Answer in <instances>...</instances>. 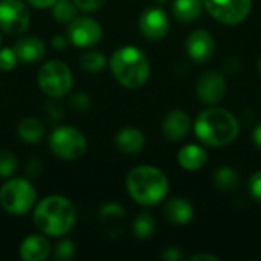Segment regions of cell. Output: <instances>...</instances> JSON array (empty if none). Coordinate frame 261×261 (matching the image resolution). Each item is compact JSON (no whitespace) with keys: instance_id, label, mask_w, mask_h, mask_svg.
Instances as JSON below:
<instances>
[{"instance_id":"1","label":"cell","mask_w":261,"mask_h":261,"mask_svg":"<svg viewBox=\"0 0 261 261\" xmlns=\"http://www.w3.org/2000/svg\"><path fill=\"white\" fill-rule=\"evenodd\" d=\"M32 222L41 234L63 237L75 226L76 211L67 197L54 194L44 197L34 206Z\"/></svg>"},{"instance_id":"2","label":"cell","mask_w":261,"mask_h":261,"mask_svg":"<svg viewBox=\"0 0 261 261\" xmlns=\"http://www.w3.org/2000/svg\"><path fill=\"white\" fill-rule=\"evenodd\" d=\"M125 187L130 197L142 205L153 206L158 205L168 193V179L164 171L156 167L141 165L133 168L125 179Z\"/></svg>"},{"instance_id":"3","label":"cell","mask_w":261,"mask_h":261,"mask_svg":"<svg viewBox=\"0 0 261 261\" xmlns=\"http://www.w3.org/2000/svg\"><path fill=\"white\" fill-rule=\"evenodd\" d=\"M110 70L115 80L125 89L142 87L150 76V61L136 46H124L113 52Z\"/></svg>"},{"instance_id":"4","label":"cell","mask_w":261,"mask_h":261,"mask_svg":"<svg viewBox=\"0 0 261 261\" xmlns=\"http://www.w3.org/2000/svg\"><path fill=\"white\" fill-rule=\"evenodd\" d=\"M197 138L210 147H223L239 136V122L236 116L225 109L203 110L194 125Z\"/></svg>"},{"instance_id":"5","label":"cell","mask_w":261,"mask_h":261,"mask_svg":"<svg viewBox=\"0 0 261 261\" xmlns=\"http://www.w3.org/2000/svg\"><path fill=\"white\" fill-rule=\"evenodd\" d=\"M37 202V191L28 179L14 177L0 188V206L11 216L29 213Z\"/></svg>"},{"instance_id":"6","label":"cell","mask_w":261,"mask_h":261,"mask_svg":"<svg viewBox=\"0 0 261 261\" xmlns=\"http://www.w3.org/2000/svg\"><path fill=\"white\" fill-rule=\"evenodd\" d=\"M37 83L44 95L52 99L66 96L73 86V75L69 66L58 60H50L40 66Z\"/></svg>"},{"instance_id":"7","label":"cell","mask_w":261,"mask_h":261,"mask_svg":"<svg viewBox=\"0 0 261 261\" xmlns=\"http://www.w3.org/2000/svg\"><path fill=\"white\" fill-rule=\"evenodd\" d=\"M50 151L64 161L80 159L87 151V139L76 127L60 125L49 136Z\"/></svg>"},{"instance_id":"8","label":"cell","mask_w":261,"mask_h":261,"mask_svg":"<svg viewBox=\"0 0 261 261\" xmlns=\"http://www.w3.org/2000/svg\"><path fill=\"white\" fill-rule=\"evenodd\" d=\"M29 23L31 14L23 0H0V29L5 34H23Z\"/></svg>"},{"instance_id":"9","label":"cell","mask_w":261,"mask_h":261,"mask_svg":"<svg viewBox=\"0 0 261 261\" xmlns=\"http://www.w3.org/2000/svg\"><path fill=\"white\" fill-rule=\"evenodd\" d=\"M203 6L217 21L239 24L251 12V0H202Z\"/></svg>"},{"instance_id":"10","label":"cell","mask_w":261,"mask_h":261,"mask_svg":"<svg viewBox=\"0 0 261 261\" xmlns=\"http://www.w3.org/2000/svg\"><path fill=\"white\" fill-rule=\"evenodd\" d=\"M102 38V26L98 20L76 15L67 24V40L76 47H90Z\"/></svg>"},{"instance_id":"11","label":"cell","mask_w":261,"mask_h":261,"mask_svg":"<svg viewBox=\"0 0 261 261\" xmlns=\"http://www.w3.org/2000/svg\"><path fill=\"white\" fill-rule=\"evenodd\" d=\"M196 92L202 102L208 106L219 104L226 95V80L220 72L208 70L199 78Z\"/></svg>"},{"instance_id":"12","label":"cell","mask_w":261,"mask_h":261,"mask_svg":"<svg viewBox=\"0 0 261 261\" xmlns=\"http://www.w3.org/2000/svg\"><path fill=\"white\" fill-rule=\"evenodd\" d=\"M141 34L148 40H161L168 34L170 18L161 8H147L138 20Z\"/></svg>"},{"instance_id":"13","label":"cell","mask_w":261,"mask_h":261,"mask_svg":"<svg viewBox=\"0 0 261 261\" xmlns=\"http://www.w3.org/2000/svg\"><path fill=\"white\" fill-rule=\"evenodd\" d=\"M187 52L196 63H206L213 58L216 50V40L214 37L205 31L197 29L193 31L187 38Z\"/></svg>"},{"instance_id":"14","label":"cell","mask_w":261,"mask_h":261,"mask_svg":"<svg viewBox=\"0 0 261 261\" xmlns=\"http://www.w3.org/2000/svg\"><path fill=\"white\" fill-rule=\"evenodd\" d=\"M191 119L184 110H171L162 121V132L170 141H182L190 133Z\"/></svg>"},{"instance_id":"15","label":"cell","mask_w":261,"mask_h":261,"mask_svg":"<svg viewBox=\"0 0 261 261\" xmlns=\"http://www.w3.org/2000/svg\"><path fill=\"white\" fill-rule=\"evenodd\" d=\"M18 254L23 261H44L50 254V243L44 234H32L21 242Z\"/></svg>"},{"instance_id":"16","label":"cell","mask_w":261,"mask_h":261,"mask_svg":"<svg viewBox=\"0 0 261 261\" xmlns=\"http://www.w3.org/2000/svg\"><path fill=\"white\" fill-rule=\"evenodd\" d=\"M115 144L124 154H136L145 147V135L135 127H124L115 136Z\"/></svg>"},{"instance_id":"17","label":"cell","mask_w":261,"mask_h":261,"mask_svg":"<svg viewBox=\"0 0 261 261\" xmlns=\"http://www.w3.org/2000/svg\"><path fill=\"white\" fill-rule=\"evenodd\" d=\"M18 61L21 63H35L41 60L46 54V44L38 37H24L14 44Z\"/></svg>"},{"instance_id":"18","label":"cell","mask_w":261,"mask_h":261,"mask_svg":"<svg viewBox=\"0 0 261 261\" xmlns=\"http://www.w3.org/2000/svg\"><path fill=\"white\" fill-rule=\"evenodd\" d=\"M194 214L193 205L182 197L171 199L164 206V216L165 219L173 225H187Z\"/></svg>"},{"instance_id":"19","label":"cell","mask_w":261,"mask_h":261,"mask_svg":"<svg viewBox=\"0 0 261 261\" xmlns=\"http://www.w3.org/2000/svg\"><path fill=\"white\" fill-rule=\"evenodd\" d=\"M206 159H208L206 151L196 144L185 145L184 148H180V151L177 154L179 165L188 171H196V170L202 168L206 164Z\"/></svg>"},{"instance_id":"20","label":"cell","mask_w":261,"mask_h":261,"mask_svg":"<svg viewBox=\"0 0 261 261\" xmlns=\"http://www.w3.org/2000/svg\"><path fill=\"white\" fill-rule=\"evenodd\" d=\"M44 125L37 118H24L17 125V135L18 138L26 144H37L44 138Z\"/></svg>"},{"instance_id":"21","label":"cell","mask_w":261,"mask_h":261,"mask_svg":"<svg viewBox=\"0 0 261 261\" xmlns=\"http://www.w3.org/2000/svg\"><path fill=\"white\" fill-rule=\"evenodd\" d=\"M202 0H174L173 14L179 21L188 23L196 20L202 12Z\"/></svg>"},{"instance_id":"22","label":"cell","mask_w":261,"mask_h":261,"mask_svg":"<svg viewBox=\"0 0 261 261\" xmlns=\"http://www.w3.org/2000/svg\"><path fill=\"white\" fill-rule=\"evenodd\" d=\"M214 184L220 191H234L240 184V176L231 167H220L214 174Z\"/></svg>"},{"instance_id":"23","label":"cell","mask_w":261,"mask_h":261,"mask_svg":"<svg viewBox=\"0 0 261 261\" xmlns=\"http://www.w3.org/2000/svg\"><path fill=\"white\" fill-rule=\"evenodd\" d=\"M156 231V220L150 213H141L133 222V234L139 240H148Z\"/></svg>"},{"instance_id":"24","label":"cell","mask_w":261,"mask_h":261,"mask_svg":"<svg viewBox=\"0 0 261 261\" xmlns=\"http://www.w3.org/2000/svg\"><path fill=\"white\" fill-rule=\"evenodd\" d=\"M78 8L73 0H57L52 5V15L58 23H70L78 15Z\"/></svg>"},{"instance_id":"25","label":"cell","mask_w":261,"mask_h":261,"mask_svg":"<svg viewBox=\"0 0 261 261\" xmlns=\"http://www.w3.org/2000/svg\"><path fill=\"white\" fill-rule=\"evenodd\" d=\"M80 64H81V67L84 70H87L90 73H96V72H101V70L106 69L107 57L99 50H90V52L83 54V57L80 60Z\"/></svg>"},{"instance_id":"26","label":"cell","mask_w":261,"mask_h":261,"mask_svg":"<svg viewBox=\"0 0 261 261\" xmlns=\"http://www.w3.org/2000/svg\"><path fill=\"white\" fill-rule=\"evenodd\" d=\"M17 168V158L6 148H0V177H9Z\"/></svg>"},{"instance_id":"27","label":"cell","mask_w":261,"mask_h":261,"mask_svg":"<svg viewBox=\"0 0 261 261\" xmlns=\"http://www.w3.org/2000/svg\"><path fill=\"white\" fill-rule=\"evenodd\" d=\"M73 255H75V243L72 240L64 239L55 246L54 257L57 261H67L73 258Z\"/></svg>"},{"instance_id":"28","label":"cell","mask_w":261,"mask_h":261,"mask_svg":"<svg viewBox=\"0 0 261 261\" xmlns=\"http://www.w3.org/2000/svg\"><path fill=\"white\" fill-rule=\"evenodd\" d=\"M17 63L18 58L14 47H0V70L9 72L17 66Z\"/></svg>"},{"instance_id":"29","label":"cell","mask_w":261,"mask_h":261,"mask_svg":"<svg viewBox=\"0 0 261 261\" xmlns=\"http://www.w3.org/2000/svg\"><path fill=\"white\" fill-rule=\"evenodd\" d=\"M101 219L112 220V219H124L125 217V210L119 203H107L101 208L99 211Z\"/></svg>"},{"instance_id":"30","label":"cell","mask_w":261,"mask_h":261,"mask_svg":"<svg viewBox=\"0 0 261 261\" xmlns=\"http://www.w3.org/2000/svg\"><path fill=\"white\" fill-rule=\"evenodd\" d=\"M70 106L78 112H86L90 107V98L86 93H73L70 96Z\"/></svg>"},{"instance_id":"31","label":"cell","mask_w":261,"mask_h":261,"mask_svg":"<svg viewBox=\"0 0 261 261\" xmlns=\"http://www.w3.org/2000/svg\"><path fill=\"white\" fill-rule=\"evenodd\" d=\"M107 0H73V3L76 5V8L80 11H86V12H93L101 9L106 5Z\"/></svg>"},{"instance_id":"32","label":"cell","mask_w":261,"mask_h":261,"mask_svg":"<svg viewBox=\"0 0 261 261\" xmlns=\"http://www.w3.org/2000/svg\"><path fill=\"white\" fill-rule=\"evenodd\" d=\"M249 193L255 202L261 203V171H257L249 179Z\"/></svg>"},{"instance_id":"33","label":"cell","mask_w":261,"mask_h":261,"mask_svg":"<svg viewBox=\"0 0 261 261\" xmlns=\"http://www.w3.org/2000/svg\"><path fill=\"white\" fill-rule=\"evenodd\" d=\"M44 112H46V113H47V116H49V118H52V119H60V118L63 116V113H64L63 107H61L57 101H50V102H47V104L44 106Z\"/></svg>"},{"instance_id":"34","label":"cell","mask_w":261,"mask_h":261,"mask_svg":"<svg viewBox=\"0 0 261 261\" xmlns=\"http://www.w3.org/2000/svg\"><path fill=\"white\" fill-rule=\"evenodd\" d=\"M26 173L31 177H38L41 173V162L38 159H31L26 165Z\"/></svg>"},{"instance_id":"35","label":"cell","mask_w":261,"mask_h":261,"mask_svg":"<svg viewBox=\"0 0 261 261\" xmlns=\"http://www.w3.org/2000/svg\"><path fill=\"white\" fill-rule=\"evenodd\" d=\"M162 257H164V260L167 261H180L184 258L180 249H179V248H173V246H171V248H167V249L164 251Z\"/></svg>"},{"instance_id":"36","label":"cell","mask_w":261,"mask_h":261,"mask_svg":"<svg viewBox=\"0 0 261 261\" xmlns=\"http://www.w3.org/2000/svg\"><path fill=\"white\" fill-rule=\"evenodd\" d=\"M28 5L37 8V9H47V8H52V5L57 2V0H24Z\"/></svg>"},{"instance_id":"37","label":"cell","mask_w":261,"mask_h":261,"mask_svg":"<svg viewBox=\"0 0 261 261\" xmlns=\"http://www.w3.org/2000/svg\"><path fill=\"white\" fill-rule=\"evenodd\" d=\"M67 37H63V35H55L54 38H52V46L55 47V49H64L66 46H67Z\"/></svg>"},{"instance_id":"38","label":"cell","mask_w":261,"mask_h":261,"mask_svg":"<svg viewBox=\"0 0 261 261\" xmlns=\"http://www.w3.org/2000/svg\"><path fill=\"white\" fill-rule=\"evenodd\" d=\"M193 261H219V257L213 255V254H197L194 257H191Z\"/></svg>"},{"instance_id":"39","label":"cell","mask_w":261,"mask_h":261,"mask_svg":"<svg viewBox=\"0 0 261 261\" xmlns=\"http://www.w3.org/2000/svg\"><path fill=\"white\" fill-rule=\"evenodd\" d=\"M252 138H254V142H255V145H257L258 148H261V124H258V125L255 127Z\"/></svg>"},{"instance_id":"40","label":"cell","mask_w":261,"mask_h":261,"mask_svg":"<svg viewBox=\"0 0 261 261\" xmlns=\"http://www.w3.org/2000/svg\"><path fill=\"white\" fill-rule=\"evenodd\" d=\"M154 2H156L158 5H164V3H167L168 0H154Z\"/></svg>"},{"instance_id":"41","label":"cell","mask_w":261,"mask_h":261,"mask_svg":"<svg viewBox=\"0 0 261 261\" xmlns=\"http://www.w3.org/2000/svg\"><path fill=\"white\" fill-rule=\"evenodd\" d=\"M258 70H260V73H261V57H260V60H258Z\"/></svg>"},{"instance_id":"42","label":"cell","mask_w":261,"mask_h":261,"mask_svg":"<svg viewBox=\"0 0 261 261\" xmlns=\"http://www.w3.org/2000/svg\"><path fill=\"white\" fill-rule=\"evenodd\" d=\"M0 44H2V37H0Z\"/></svg>"}]
</instances>
